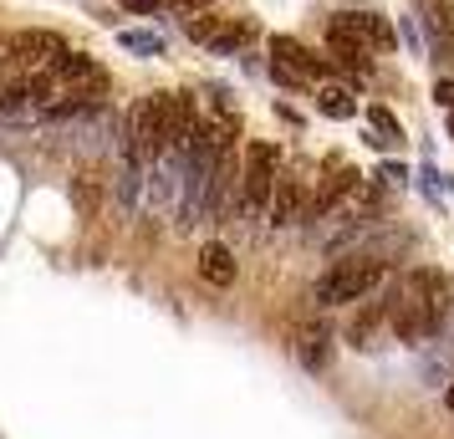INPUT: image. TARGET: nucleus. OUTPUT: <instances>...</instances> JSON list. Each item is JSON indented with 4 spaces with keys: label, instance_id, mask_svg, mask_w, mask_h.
Returning a JSON list of instances; mask_svg holds the SVG:
<instances>
[{
    "label": "nucleus",
    "instance_id": "f257e3e1",
    "mask_svg": "<svg viewBox=\"0 0 454 439\" xmlns=\"http://www.w3.org/2000/svg\"><path fill=\"white\" fill-rule=\"evenodd\" d=\"M450 307H454V281L444 271H434V266H419V271H409V281L388 302L393 333L403 337V342H429L444 327Z\"/></svg>",
    "mask_w": 454,
    "mask_h": 439
},
{
    "label": "nucleus",
    "instance_id": "f03ea898",
    "mask_svg": "<svg viewBox=\"0 0 454 439\" xmlns=\"http://www.w3.org/2000/svg\"><path fill=\"white\" fill-rule=\"evenodd\" d=\"M123 153L128 164H159L168 153V92H153V98H138L133 113H128V128H123Z\"/></svg>",
    "mask_w": 454,
    "mask_h": 439
},
{
    "label": "nucleus",
    "instance_id": "7ed1b4c3",
    "mask_svg": "<svg viewBox=\"0 0 454 439\" xmlns=\"http://www.w3.org/2000/svg\"><path fill=\"white\" fill-rule=\"evenodd\" d=\"M51 103H57V72L51 67L46 72H26V77L0 87V123H31Z\"/></svg>",
    "mask_w": 454,
    "mask_h": 439
},
{
    "label": "nucleus",
    "instance_id": "20e7f679",
    "mask_svg": "<svg viewBox=\"0 0 454 439\" xmlns=\"http://www.w3.org/2000/svg\"><path fill=\"white\" fill-rule=\"evenodd\" d=\"M281 184V148L266 144V138H255L246 148V174H240V205L250 215H266L270 209V194Z\"/></svg>",
    "mask_w": 454,
    "mask_h": 439
},
{
    "label": "nucleus",
    "instance_id": "39448f33",
    "mask_svg": "<svg viewBox=\"0 0 454 439\" xmlns=\"http://www.w3.org/2000/svg\"><path fill=\"white\" fill-rule=\"evenodd\" d=\"M378 281H383V266L368 261V255H352V261H337V266L317 281L311 296H317L322 307H342V302H363Z\"/></svg>",
    "mask_w": 454,
    "mask_h": 439
},
{
    "label": "nucleus",
    "instance_id": "423d86ee",
    "mask_svg": "<svg viewBox=\"0 0 454 439\" xmlns=\"http://www.w3.org/2000/svg\"><path fill=\"white\" fill-rule=\"evenodd\" d=\"M270 77L281 87H301V82H322L327 77V62L311 57L296 36H270Z\"/></svg>",
    "mask_w": 454,
    "mask_h": 439
},
{
    "label": "nucleus",
    "instance_id": "0eeeda50",
    "mask_svg": "<svg viewBox=\"0 0 454 439\" xmlns=\"http://www.w3.org/2000/svg\"><path fill=\"white\" fill-rule=\"evenodd\" d=\"M378 46V51H388L393 46V31L378 16H357V11H342V16H332L327 21V46Z\"/></svg>",
    "mask_w": 454,
    "mask_h": 439
},
{
    "label": "nucleus",
    "instance_id": "6e6552de",
    "mask_svg": "<svg viewBox=\"0 0 454 439\" xmlns=\"http://www.w3.org/2000/svg\"><path fill=\"white\" fill-rule=\"evenodd\" d=\"M5 51L21 67H31V72H46V67L57 62V57H67L72 46H67L57 31H16V36L5 42Z\"/></svg>",
    "mask_w": 454,
    "mask_h": 439
},
{
    "label": "nucleus",
    "instance_id": "1a4fd4ad",
    "mask_svg": "<svg viewBox=\"0 0 454 439\" xmlns=\"http://www.w3.org/2000/svg\"><path fill=\"white\" fill-rule=\"evenodd\" d=\"M419 26L434 62H454V11L450 0H419Z\"/></svg>",
    "mask_w": 454,
    "mask_h": 439
},
{
    "label": "nucleus",
    "instance_id": "9d476101",
    "mask_svg": "<svg viewBox=\"0 0 454 439\" xmlns=\"http://www.w3.org/2000/svg\"><path fill=\"white\" fill-rule=\"evenodd\" d=\"M51 72H57V82L77 87V92H107V72L92 62L87 51H67V57H57Z\"/></svg>",
    "mask_w": 454,
    "mask_h": 439
},
{
    "label": "nucleus",
    "instance_id": "9b49d317",
    "mask_svg": "<svg viewBox=\"0 0 454 439\" xmlns=\"http://www.w3.org/2000/svg\"><path fill=\"white\" fill-rule=\"evenodd\" d=\"M270 225H296V215H301V179H291V174H281V184H276V194H270Z\"/></svg>",
    "mask_w": 454,
    "mask_h": 439
},
{
    "label": "nucleus",
    "instance_id": "f8f14e48",
    "mask_svg": "<svg viewBox=\"0 0 454 439\" xmlns=\"http://www.w3.org/2000/svg\"><path fill=\"white\" fill-rule=\"evenodd\" d=\"M296 357H301V368H307V373H322V368L332 363V333H327V327H307L301 342H296Z\"/></svg>",
    "mask_w": 454,
    "mask_h": 439
},
{
    "label": "nucleus",
    "instance_id": "ddd939ff",
    "mask_svg": "<svg viewBox=\"0 0 454 439\" xmlns=\"http://www.w3.org/2000/svg\"><path fill=\"white\" fill-rule=\"evenodd\" d=\"M200 276H205L209 286H235V255L209 240L205 251H200Z\"/></svg>",
    "mask_w": 454,
    "mask_h": 439
},
{
    "label": "nucleus",
    "instance_id": "4468645a",
    "mask_svg": "<svg viewBox=\"0 0 454 439\" xmlns=\"http://www.w3.org/2000/svg\"><path fill=\"white\" fill-rule=\"evenodd\" d=\"M250 36H255V26H250V21H220V26H215V36H209L205 46L215 51V57H230V51H240Z\"/></svg>",
    "mask_w": 454,
    "mask_h": 439
},
{
    "label": "nucleus",
    "instance_id": "2eb2a0df",
    "mask_svg": "<svg viewBox=\"0 0 454 439\" xmlns=\"http://www.w3.org/2000/svg\"><path fill=\"white\" fill-rule=\"evenodd\" d=\"M357 184V169H337L332 179H322V189H317V200H311V209H332L348 189Z\"/></svg>",
    "mask_w": 454,
    "mask_h": 439
},
{
    "label": "nucleus",
    "instance_id": "dca6fc26",
    "mask_svg": "<svg viewBox=\"0 0 454 439\" xmlns=\"http://www.w3.org/2000/svg\"><path fill=\"white\" fill-rule=\"evenodd\" d=\"M317 107H322V113H327V118H352V113H357V103H352V92L348 87H322V92H317Z\"/></svg>",
    "mask_w": 454,
    "mask_h": 439
},
{
    "label": "nucleus",
    "instance_id": "f3484780",
    "mask_svg": "<svg viewBox=\"0 0 454 439\" xmlns=\"http://www.w3.org/2000/svg\"><path fill=\"white\" fill-rule=\"evenodd\" d=\"M383 307H388V302H372V307H363V312L352 317L348 337L357 342V348H368V337H372V327H378V317H383Z\"/></svg>",
    "mask_w": 454,
    "mask_h": 439
},
{
    "label": "nucleus",
    "instance_id": "a211bd4d",
    "mask_svg": "<svg viewBox=\"0 0 454 439\" xmlns=\"http://www.w3.org/2000/svg\"><path fill=\"white\" fill-rule=\"evenodd\" d=\"M123 46L128 51H144V57H159L164 51V36H153V31H123Z\"/></svg>",
    "mask_w": 454,
    "mask_h": 439
},
{
    "label": "nucleus",
    "instance_id": "6ab92c4d",
    "mask_svg": "<svg viewBox=\"0 0 454 439\" xmlns=\"http://www.w3.org/2000/svg\"><path fill=\"white\" fill-rule=\"evenodd\" d=\"M368 123H378V133H383V144H398V123H393L383 107H368Z\"/></svg>",
    "mask_w": 454,
    "mask_h": 439
},
{
    "label": "nucleus",
    "instance_id": "aec40b11",
    "mask_svg": "<svg viewBox=\"0 0 454 439\" xmlns=\"http://www.w3.org/2000/svg\"><path fill=\"white\" fill-rule=\"evenodd\" d=\"M434 103L444 107V113H454V77H444V82L434 87Z\"/></svg>",
    "mask_w": 454,
    "mask_h": 439
},
{
    "label": "nucleus",
    "instance_id": "412c9836",
    "mask_svg": "<svg viewBox=\"0 0 454 439\" xmlns=\"http://www.w3.org/2000/svg\"><path fill=\"white\" fill-rule=\"evenodd\" d=\"M128 11H138V16H153V11H164L168 0H123Z\"/></svg>",
    "mask_w": 454,
    "mask_h": 439
},
{
    "label": "nucleus",
    "instance_id": "4be33fe9",
    "mask_svg": "<svg viewBox=\"0 0 454 439\" xmlns=\"http://www.w3.org/2000/svg\"><path fill=\"white\" fill-rule=\"evenodd\" d=\"M77 205H82V209H92V205H98V189L87 184V179H77Z\"/></svg>",
    "mask_w": 454,
    "mask_h": 439
},
{
    "label": "nucleus",
    "instance_id": "5701e85b",
    "mask_svg": "<svg viewBox=\"0 0 454 439\" xmlns=\"http://www.w3.org/2000/svg\"><path fill=\"white\" fill-rule=\"evenodd\" d=\"M444 409L454 414V378H450V388H444Z\"/></svg>",
    "mask_w": 454,
    "mask_h": 439
},
{
    "label": "nucleus",
    "instance_id": "b1692460",
    "mask_svg": "<svg viewBox=\"0 0 454 439\" xmlns=\"http://www.w3.org/2000/svg\"><path fill=\"white\" fill-rule=\"evenodd\" d=\"M450 133H454V113H450Z\"/></svg>",
    "mask_w": 454,
    "mask_h": 439
}]
</instances>
